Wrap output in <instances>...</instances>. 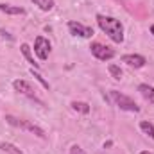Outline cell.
<instances>
[{
	"instance_id": "19",
	"label": "cell",
	"mask_w": 154,
	"mask_h": 154,
	"mask_svg": "<svg viewBox=\"0 0 154 154\" xmlns=\"http://www.w3.org/2000/svg\"><path fill=\"white\" fill-rule=\"evenodd\" d=\"M151 32H152V36H154V23L151 25Z\"/></svg>"
},
{
	"instance_id": "14",
	"label": "cell",
	"mask_w": 154,
	"mask_h": 154,
	"mask_svg": "<svg viewBox=\"0 0 154 154\" xmlns=\"http://www.w3.org/2000/svg\"><path fill=\"white\" fill-rule=\"evenodd\" d=\"M140 129H142V133H143V134H147L149 138H152V140H154V125L151 124V122H147V120L140 122Z\"/></svg>"
},
{
	"instance_id": "1",
	"label": "cell",
	"mask_w": 154,
	"mask_h": 154,
	"mask_svg": "<svg viewBox=\"0 0 154 154\" xmlns=\"http://www.w3.org/2000/svg\"><path fill=\"white\" fill-rule=\"evenodd\" d=\"M97 23L100 27L102 32L108 34V38L113 43H122L124 41V25L120 20H116L113 16H106V14H97Z\"/></svg>"
},
{
	"instance_id": "11",
	"label": "cell",
	"mask_w": 154,
	"mask_h": 154,
	"mask_svg": "<svg viewBox=\"0 0 154 154\" xmlns=\"http://www.w3.org/2000/svg\"><path fill=\"white\" fill-rule=\"evenodd\" d=\"M20 50H22V54H23V57L29 61V65L31 66H34V68H38L39 63L34 61V56H32V52H31V47L27 45V43H22V47H20Z\"/></svg>"
},
{
	"instance_id": "17",
	"label": "cell",
	"mask_w": 154,
	"mask_h": 154,
	"mask_svg": "<svg viewBox=\"0 0 154 154\" xmlns=\"http://www.w3.org/2000/svg\"><path fill=\"white\" fill-rule=\"evenodd\" d=\"M31 74H32V75L36 77V79H38L39 82H41V86H43V88H45V90H50V84H48V82H47V81H45V79H43V77L39 75L38 72H34V68H32V70H31Z\"/></svg>"
},
{
	"instance_id": "15",
	"label": "cell",
	"mask_w": 154,
	"mask_h": 154,
	"mask_svg": "<svg viewBox=\"0 0 154 154\" xmlns=\"http://www.w3.org/2000/svg\"><path fill=\"white\" fill-rule=\"evenodd\" d=\"M72 109H75V111H79V113H82V115L90 113V106H88L86 102H79V100H75V102H72Z\"/></svg>"
},
{
	"instance_id": "13",
	"label": "cell",
	"mask_w": 154,
	"mask_h": 154,
	"mask_svg": "<svg viewBox=\"0 0 154 154\" xmlns=\"http://www.w3.org/2000/svg\"><path fill=\"white\" fill-rule=\"evenodd\" d=\"M0 151H4V152H7V154H23L16 145H13L9 142H0Z\"/></svg>"
},
{
	"instance_id": "6",
	"label": "cell",
	"mask_w": 154,
	"mask_h": 154,
	"mask_svg": "<svg viewBox=\"0 0 154 154\" xmlns=\"http://www.w3.org/2000/svg\"><path fill=\"white\" fill-rule=\"evenodd\" d=\"M50 50H52V45H50V41L45 36H38L34 39V54L38 56L39 61H47Z\"/></svg>"
},
{
	"instance_id": "5",
	"label": "cell",
	"mask_w": 154,
	"mask_h": 154,
	"mask_svg": "<svg viewBox=\"0 0 154 154\" xmlns=\"http://www.w3.org/2000/svg\"><path fill=\"white\" fill-rule=\"evenodd\" d=\"M90 50H91V54H93L97 59H100V61H109V59L115 57V50H113L111 47L104 45V43H99V41H93V43L90 45Z\"/></svg>"
},
{
	"instance_id": "8",
	"label": "cell",
	"mask_w": 154,
	"mask_h": 154,
	"mask_svg": "<svg viewBox=\"0 0 154 154\" xmlns=\"http://www.w3.org/2000/svg\"><path fill=\"white\" fill-rule=\"evenodd\" d=\"M122 63L129 65L131 68H142V66H145L147 59L140 54H125V56H122Z\"/></svg>"
},
{
	"instance_id": "3",
	"label": "cell",
	"mask_w": 154,
	"mask_h": 154,
	"mask_svg": "<svg viewBox=\"0 0 154 154\" xmlns=\"http://www.w3.org/2000/svg\"><path fill=\"white\" fill-rule=\"evenodd\" d=\"M13 88H14L20 95H23V97H27V99L34 100L38 106L45 108V102H43L38 95H36V90L32 88V84H31V82H27V81H23V79H16V81L13 82Z\"/></svg>"
},
{
	"instance_id": "10",
	"label": "cell",
	"mask_w": 154,
	"mask_h": 154,
	"mask_svg": "<svg viewBox=\"0 0 154 154\" xmlns=\"http://www.w3.org/2000/svg\"><path fill=\"white\" fill-rule=\"evenodd\" d=\"M138 91L143 95V99H145V100H149V104H152V106H154V88L151 86V84L142 82V84L138 86Z\"/></svg>"
},
{
	"instance_id": "12",
	"label": "cell",
	"mask_w": 154,
	"mask_h": 154,
	"mask_svg": "<svg viewBox=\"0 0 154 154\" xmlns=\"http://www.w3.org/2000/svg\"><path fill=\"white\" fill-rule=\"evenodd\" d=\"M34 5H38L41 11H52L56 5V0H31Z\"/></svg>"
},
{
	"instance_id": "7",
	"label": "cell",
	"mask_w": 154,
	"mask_h": 154,
	"mask_svg": "<svg viewBox=\"0 0 154 154\" xmlns=\"http://www.w3.org/2000/svg\"><path fill=\"white\" fill-rule=\"evenodd\" d=\"M68 31L72 36H79V38H86L90 39L93 36V29L81 23V22H68Z\"/></svg>"
},
{
	"instance_id": "4",
	"label": "cell",
	"mask_w": 154,
	"mask_h": 154,
	"mask_svg": "<svg viewBox=\"0 0 154 154\" xmlns=\"http://www.w3.org/2000/svg\"><path fill=\"white\" fill-rule=\"evenodd\" d=\"M109 95H111V100L115 102L120 109L131 111V113H138V111H140V106H138L131 97H127V95H124V93H120V91H116V90H111Z\"/></svg>"
},
{
	"instance_id": "16",
	"label": "cell",
	"mask_w": 154,
	"mask_h": 154,
	"mask_svg": "<svg viewBox=\"0 0 154 154\" xmlns=\"http://www.w3.org/2000/svg\"><path fill=\"white\" fill-rule=\"evenodd\" d=\"M108 70H109L111 77H113V79H116V81H120V79H122V75H124V74H122V70H120V66H116V65H109V68H108Z\"/></svg>"
},
{
	"instance_id": "18",
	"label": "cell",
	"mask_w": 154,
	"mask_h": 154,
	"mask_svg": "<svg viewBox=\"0 0 154 154\" xmlns=\"http://www.w3.org/2000/svg\"><path fill=\"white\" fill-rule=\"evenodd\" d=\"M70 154H86L82 151V147H79V145H72L70 147Z\"/></svg>"
},
{
	"instance_id": "9",
	"label": "cell",
	"mask_w": 154,
	"mask_h": 154,
	"mask_svg": "<svg viewBox=\"0 0 154 154\" xmlns=\"http://www.w3.org/2000/svg\"><path fill=\"white\" fill-rule=\"evenodd\" d=\"M0 11L4 14H11V16H18V14H25V9L20 5H11V4H0Z\"/></svg>"
},
{
	"instance_id": "20",
	"label": "cell",
	"mask_w": 154,
	"mask_h": 154,
	"mask_svg": "<svg viewBox=\"0 0 154 154\" xmlns=\"http://www.w3.org/2000/svg\"><path fill=\"white\" fill-rule=\"evenodd\" d=\"M140 154H152V152H149V151H143V152H140Z\"/></svg>"
},
{
	"instance_id": "2",
	"label": "cell",
	"mask_w": 154,
	"mask_h": 154,
	"mask_svg": "<svg viewBox=\"0 0 154 154\" xmlns=\"http://www.w3.org/2000/svg\"><path fill=\"white\" fill-rule=\"evenodd\" d=\"M5 122L9 124V125H13V127H18V129H22V131H27V133H32L34 136H38V138H47V133L36 125V124H32L31 120H25V118H18V116H13V115H5Z\"/></svg>"
}]
</instances>
